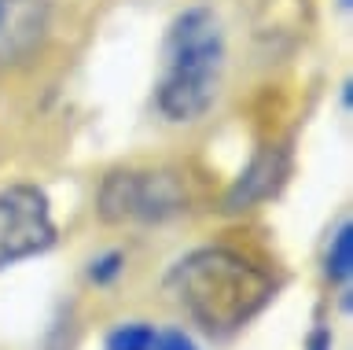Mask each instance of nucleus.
I'll list each match as a JSON object with an SVG mask.
<instances>
[{"label":"nucleus","instance_id":"f03ea898","mask_svg":"<svg viewBox=\"0 0 353 350\" xmlns=\"http://www.w3.org/2000/svg\"><path fill=\"white\" fill-rule=\"evenodd\" d=\"M221 41L217 19L195 8L181 15L165 41V63H162V81H159V107L173 122H192L210 107L221 78Z\"/></svg>","mask_w":353,"mask_h":350},{"label":"nucleus","instance_id":"6e6552de","mask_svg":"<svg viewBox=\"0 0 353 350\" xmlns=\"http://www.w3.org/2000/svg\"><path fill=\"white\" fill-rule=\"evenodd\" d=\"M118 255H107L103 262H96V266H92V280H110V277H114V273H118Z\"/></svg>","mask_w":353,"mask_h":350},{"label":"nucleus","instance_id":"39448f33","mask_svg":"<svg viewBox=\"0 0 353 350\" xmlns=\"http://www.w3.org/2000/svg\"><path fill=\"white\" fill-rule=\"evenodd\" d=\"M44 34L41 0H0V63L19 59Z\"/></svg>","mask_w":353,"mask_h":350},{"label":"nucleus","instance_id":"7ed1b4c3","mask_svg":"<svg viewBox=\"0 0 353 350\" xmlns=\"http://www.w3.org/2000/svg\"><path fill=\"white\" fill-rule=\"evenodd\" d=\"M52 240V211L37 188L15 184V188L0 192V269L48 251Z\"/></svg>","mask_w":353,"mask_h":350},{"label":"nucleus","instance_id":"20e7f679","mask_svg":"<svg viewBox=\"0 0 353 350\" xmlns=\"http://www.w3.org/2000/svg\"><path fill=\"white\" fill-rule=\"evenodd\" d=\"M184 206V192L170 173H114L99 192L107 222H159Z\"/></svg>","mask_w":353,"mask_h":350},{"label":"nucleus","instance_id":"423d86ee","mask_svg":"<svg viewBox=\"0 0 353 350\" xmlns=\"http://www.w3.org/2000/svg\"><path fill=\"white\" fill-rule=\"evenodd\" d=\"M159 347V332L148 324H121L118 332L107 336V350H154Z\"/></svg>","mask_w":353,"mask_h":350},{"label":"nucleus","instance_id":"f257e3e1","mask_svg":"<svg viewBox=\"0 0 353 350\" xmlns=\"http://www.w3.org/2000/svg\"><path fill=\"white\" fill-rule=\"evenodd\" d=\"M176 299L210 332H232L265 306L272 284L232 251H199L173 273Z\"/></svg>","mask_w":353,"mask_h":350},{"label":"nucleus","instance_id":"0eeeda50","mask_svg":"<svg viewBox=\"0 0 353 350\" xmlns=\"http://www.w3.org/2000/svg\"><path fill=\"white\" fill-rule=\"evenodd\" d=\"M350 266H353V233H350V225H342L335 233V240H331V251H327V277L346 280Z\"/></svg>","mask_w":353,"mask_h":350},{"label":"nucleus","instance_id":"1a4fd4ad","mask_svg":"<svg viewBox=\"0 0 353 350\" xmlns=\"http://www.w3.org/2000/svg\"><path fill=\"white\" fill-rule=\"evenodd\" d=\"M154 350H195V347L188 343L181 332H165V336H159V347Z\"/></svg>","mask_w":353,"mask_h":350},{"label":"nucleus","instance_id":"9d476101","mask_svg":"<svg viewBox=\"0 0 353 350\" xmlns=\"http://www.w3.org/2000/svg\"><path fill=\"white\" fill-rule=\"evenodd\" d=\"M331 343H327V332H316L313 336V347H309V350H327Z\"/></svg>","mask_w":353,"mask_h":350}]
</instances>
